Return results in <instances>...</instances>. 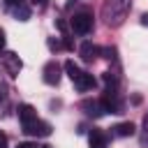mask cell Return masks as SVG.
<instances>
[{"instance_id":"d6986e66","label":"cell","mask_w":148,"mask_h":148,"mask_svg":"<svg viewBox=\"0 0 148 148\" xmlns=\"http://www.w3.org/2000/svg\"><path fill=\"white\" fill-rule=\"evenodd\" d=\"M143 141H148V113L143 118Z\"/></svg>"},{"instance_id":"2e32d148","label":"cell","mask_w":148,"mask_h":148,"mask_svg":"<svg viewBox=\"0 0 148 148\" xmlns=\"http://www.w3.org/2000/svg\"><path fill=\"white\" fill-rule=\"evenodd\" d=\"M116 53H118V51H116V46H106V49H99V56H104V58H106V60H111V62L116 60Z\"/></svg>"},{"instance_id":"52a82bcc","label":"cell","mask_w":148,"mask_h":148,"mask_svg":"<svg viewBox=\"0 0 148 148\" xmlns=\"http://www.w3.org/2000/svg\"><path fill=\"white\" fill-rule=\"evenodd\" d=\"M16 116H18V120H21V125H23V127H28L30 123H35V120H37V111H35L30 104H18Z\"/></svg>"},{"instance_id":"4fadbf2b","label":"cell","mask_w":148,"mask_h":148,"mask_svg":"<svg viewBox=\"0 0 148 148\" xmlns=\"http://www.w3.org/2000/svg\"><path fill=\"white\" fill-rule=\"evenodd\" d=\"M65 72H67V76H69V79L74 81V79H76V76L81 74V67H79V65H76L74 60H65Z\"/></svg>"},{"instance_id":"4316f807","label":"cell","mask_w":148,"mask_h":148,"mask_svg":"<svg viewBox=\"0 0 148 148\" xmlns=\"http://www.w3.org/2000/svg\"><path fill=\"white\" fill-rule=\"evenodd\" d=\"M39 148H51V146H39Z\"/></svg>"},{"instance_id":"603a6c76","label":"cell","mask_w":148,"mask_h":148,"mask_svg":"<svg viewBox=\"0 0 148 148\" xmlns=\"http://www.w3.org/2000/svg\"><path fill=\"white\" fill-rule=\"evenodd\" d=\"M5 2H7V5H9V7H16V5H21V2H23V0H5Z\"/></svg>"},{"instance_id":"ac0fdd59","label":"cell","mask_w":148,"mask_h":148,"mask_svg":"<svg viewBox=\"0 0 148 148\" xmlns=\"http://www.w3.org/2000/svg\"><path fill=\"white\" fill-rule=\"evenodd\" d=\"M62 49H67V51H72V49H74V42H72L69 37H62Z\"/></svg>"},{"instance_id":"6da1fadb","label":"cell","mask_w":148,"mask_h":148,"mask_svg":"<svg viewBox=\"0 0 148 148\" xmlns=\"http://www.w3.org/2000/svg\"><path fill=\"white\" fill-rule=\"evenodd\" d=\"M130 7H132V0H104V5H102V18H104V23L109 28H118L125 21Z\"/></svg>"},{"instance_id":"ffe728a7","label":"cell","mask_w":148,"mask_h":148,"mask_svg":"<svg viewBox=\"0 0 148 148\" xmlns=\"http://www.w3.org/2000/svg\"><path fill=\"white\" fill-rule=\"evenodd\" d=\"M18 148H39V146L32 143V141H23V143H18Z\"/></svg>"},{"instance_id":"7402d4cb","label":"cell","mask_w":148,"mask_h":148,"mask_svg":"<svg viewBox=\"0 0 148 148\" xmlns=\"http://www.w3.org/2000/svg\"><path fill=\"white\" fill-rule=\"evenodd\" d=\"M5 44H7V42H5V30H2V28H0V51H2V49H5Z\"/></svg>"},{"instance_id":"3957f363","label":"cell","mask_w":148,"mask_h":148,"mask_svg":"<svg viewBox=\"0 0 148 148\" xmlns=\"http://www.w3.org/2000/svg\"><path fill=\"white\" fill-rule=\"evenodd\" d=\"M69 25H72V32H76V35H88V32L92 30V14H90V12H79V14L72 16Z\"/></svg>"},{"instance_id":"9c48e42d","label":"cell","mask_w":148,"mask_h":148,"mask_svg":"<svg viewBox=\"0 0 148 148\" xmlns=\"http://www.w3.org/2000/svg\"><path fill=\"white\" fill-rule=\"evenodd\" d=\"M74 86H76V90H79V92H86V90H92V88L97 86V81H95V76H92V74L81 72V74L74 79Z\"/></svg>"},{"instance_id":"e0dca14e","label":"cell","mask_w":148,"mask_h":148,"mask_svg":"<svg viewBox=\"0 0 148 148\" xmlns=\"http://www.w3.org/2000/svg\"><path fill=\"white\" fill-rule=\"evenodd\" d=\"M46 44H49V49H51V51H60V49H62V44H60L58 39H53V37H49V42H46Z\"/></svg>"},{"instance_id":"5b68a950","label":"cell","mask_w":148,"mask_h":148,"mask_svg":"<svg viewBox=\"0 0 148 148\" xmlns=\"http://www.w3.org/2000/svg\"><path fill=\"white\" fill-rule=\"evenodd\" d=\"M60 65L56 62V60H49L46 65H44V72H42V79H44V83H49V86H58L60 83Z\"/></svg>"},{"instance_id":"7a4b0ae2","label":"cell","mask_w":148,"mask_h":148,"mask_svg":"<svg viewBox=\"0 0 148 148\" xmlns=\"http://www.w3.org/2000/svg\"><path fill=\"white\" fill-rule=\"evenodd\" d=\"M99 104H102L104 113H123V109H125L123 99L118 97V92H116L113 88H106V90L102 92V97H99Z\"/></svg>"},{"instance_id":"9a60e30c","label":"cell","mask_w":148,"mask_h":148,"mask_svg":"<svg viewBox=\"0 0 148 148\" xmlns=\"http://www.w3.org/2000/svg\"><path fill=\"white\" fill-rule=\"evenodd\" d=\"M102 81L106 83V88H113V90H116V86H118V74H116V72H104V74H102Z\"/></svg>"},{"instance_id":"ba28073f","label":"cell","mask_w":148,"mask_h":148,"mask_svg":"<svg viewBox=\"0 0 148 148\" xmlns=\"http://www.w3.org/2000/svg\"><path fill=\"white\" fill-rule=\"evenodd\" d=\"M23 132L30 134V136H49V134H51V125L44 123V120H35V123H30L28 127H23Z\"/></svg>"},{"instance_id":"cb8c5ba5","label":"cell","mask_w":148,"mask_h":148,"mask_svg":"<svg viewBox=\"0 0 148 148\" xmlns=\"http://www.w3.org/2000/svg\"><path fill=\"white\" fill-rule=\"evenodd\" d=\"M141 23H143V25H148V12H146V14H141Z\"/></svg>"},{"instance_id":"30bf717a","label":"cell","mask_w":148,"mask_h":148,"mask_svg":"<svg viewBox=\"0 0 148 148\" xmlns=\"http://www.w3.org/2000/svg\"><path fill=\"white\" fill-rule=\"evenodd\" d=\"M88 143H90V148H106L109 139H106V134H104L102 130L92 127V130H90V134H88Z\"/></svg>"},{"instance_id":"277c9868","label":"cell","mask_w":148,"mask_h":148,"mask_svg":"<svg viewBox=\"0 0 148 148\" xmlns=\"http://www.w3.org/2000/svg\"><path fill=\"white\" fill-rule=\"evenodd\" d=\"M2 67H5V72H7L12 79H16L18 72H21V67H23V62H21V58H18L16 53L7 51V53H2Z\"/></svg>"},{"instance_id":"7c38bea8","label":"cell","mask_w":148,"mask_h":148,"mask_svg":"<svg viewBox=\"0 0 148 148\" xmlns=\"http://www.w3.org/2000/svg\"><path fill=\"white\" fill-rule=\"evenodd\" d=\"M134 132H136V127H134L132 120H127V123H118V125L113 127V134H116V136H132Z\"/></svg>"},{"instance_id":"484cf974","label":"cell","mask_w":148,"mask_h":148,"mask_svg":"<svg viewBox=\"0 0 148 148\" xmlns=\"http://www.w3.org/2000/svg\"><path fill=\"white\" fill-rule=\"evenodd\" d=\"M37 2H39V5H42V7H44V5H46V0H37Z\"/></svg>"},{"instance_id":"44dd1931","label":"cell","mask_w":148,"mask_h":148,"mask_svg":"<svg viewBox=\"0 0 148 148\" xmlns=\"http://www.w3.org/2000/svg\"><path fill=\"white\" fill-rule=\"evenodd\" d=\"M5 97H7V86L0 83V99H5Z\"/></svg>"},{"instance_id":"8992f818","label":"cell","mask_w":148,"mask_h":148,"mask_svg":"<svg viewBox=\"0 0 148 148\" xmlns=\"http://www.w3.org/2000/svg\"><path fill=\"white\" fill-rule=\"evenodd\" d=\"M79 56H81L83 62H92V60H97V56H99V46L92 44V42H83V44L79 46Z\"/></svg>"},{"instance_id":"5bb4252c","label":"cell","mask_w":148,"mask_h":148,"mask_svg":"<svg viewBox=\"0 0 148 148\" xmlns=\"http://www.w3.org/2000/svg\"><path fill=\"white\" fill-rule=\"evenodd\" d=\"M14 16H16L18 21H28V18H30V9L25 7V2H21V5L14 7Z\"/></svg>"},{"instance_id":"8fae6325","label":"cell","mask_w":148,"mask_h":148,"mask_svg":"<svg viewBox=\"0 0 148 148\" xmlns=\"http://www.w3.org/2000/svg\"><path fill=\"white\" fill-rule=\"evenodd\" d=\"M81 109H83L88 116H95V118H99V116L104 113V109H102L99 99H86V102L81 104Z\"/></svg>"},{"instance_id":"d4e9b609","label":"cell","mask_w":148,"mask_h":148,"mask_svg":"<svg viewBox=\"0 0 148 148\" xmlns=\"http://www.w3.org/2000/svg\"><path fill=\"white\" fill-rule=\"evenodd\" d=\"M74 2H79V0H67V7H72Z\"/></svg>"}]
</instances>
